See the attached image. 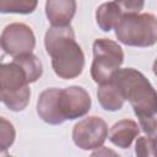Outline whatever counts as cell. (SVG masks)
I'll use <instances>...</instances> for the list:
<instances>
[{"label":"cell","mask_w":157,"mask_h":157,"mask_svg":"<svg viewBox=\"0 0 157 157\" xmlns=\"http://www.w3.org/2000/svg\"><path fill=\"white\" fill-rule=\"evenodd\" d=\"M44 47L52 58V66L56 76L63 80H71L81 75L85 55L70 25L48 28L44 36Z\"/></svg>","instance_id":"6da1fadb"},{"label":"cell","mask_w":157,"mask_h":157,"mask_svg":"<svg viewBox=\"0 0 157 157\" xmlns=\"http://www.w3.org/2000/svg\"><path fill=\"white\" fill-rule=\"evenodd\" d=\"M112 80L118 85L139 119L157 113V91L141 71L134 67L119 69Z\"/></svg>","instance_id":"7a4b0ae2"},{"label":"cell","mask_w":157,"mask_h":157,"mask_svg":"<svg viewBox=\"0 0 157 157\" xmlns=\"http://www.w3.org/2000/svg\"><path fill=\"white\" fill-rule=\"evenodd\" d=\"M29 82L25 70L15 60L4 63L0 67L1 102L12 112L23 110L31 98Z\"/></svg>","instance_id":"3957f363"},{"label":"cell","mask_w":157,"mask_h":157,"mask_svg":"<svg viewBox=\"0 0 157 157\" xmlns=\"http://www.w3.org/2000/svg\"><path fill=\"white\" fill-rule=\"evenodd\" d=\"M114 29L117 39L128 47L147 48L157 43V17L150 12L126 15Z\"/></svg>","instance_id":"277c9868"},{"label":"cell","mask_w":157,"mask_h":157,"mask_svg":"<svg viewBox=\"0 0 157 157\" xmlns=\"http://www.w3.org/2000/svg\"><path fill=\"white\" fill-rule=\"evenodd\" d=\"M93 61L91 65V77L98 85L109 82L124 61L121 47L108 38H98L93 42Z\"/></svg>","instance_id":"5b68a950"},{"label":"cell","mask_w":157,"mask_h":157,"mask_svg":"<svg viewBox=\"0 0 157 157\" xmlns=\"http://www.w3.org/2000/svg\"><path fill=\"white\" fill-rule=\"evenodd\" d=\"M108 137L107 123L97 115H91L77 121L72 129L74 144L85 151L96 150L103 146Z\"/></svg>","instance_id":"8992f818"},{"label":"cell","mask_w":157,"mask_h":157,"mask_svg":"<svg viewBox=\"0 0 157 157\" xmlns=\"http://www.w3.org/2000/svg\"><path fill=\"white\" fill-rule=\"evenodd\" d=\"M1 49L12 58L32 53L36 47V37L32 28L21 22L7 25L1 33Z\"/></svg>","instance_id":"52a82bcc"},{"label":"cell","mask_w":157,"mask_h":157,"mask_svg":"<svg viewBox=\"0 0 157 157\" xmlns=\"http://www.w3.org/2000/svg\"><path fill=\"white\" fill-rule=\"evenodd\" d=\"M91 104L88 92L81 86H70L59 92L58 108L65 121L85 117L90 112Z\"/></svg>","instance_id":"ba28073f"},{"label":"cell","mask_w":157,"mask_h":157,"mask_svg":"<svg viewBox=\"0 0 157 157\" xmlns=\"http://www.w3.org/2000/svg\"><path fill=\"white\" fill-rule=\"evenodd\" d=\"M60 88L52 87L44 90L37 101V114L47 124L60 125L65 120L63 119L58 108V97Z\"/></svg>","instance_id":"9c48e42d"},{"label":"cell","mask_w":157,"mask_h":157,"mask_svg":"<svg viewBox=\"0 0 157 157\" xmlns=\"http://www.w3.org/2000/svg\"><path fill=\"white\" fill-rule=\"evenodd\" d=\"M76 0H47L45 16L52 26H69L76 13Z\"/></svg>","instance_id":"30bf717a"},{"label":"cell","mask_w":157,"mask_h":157,"mask_svg":"<svg viewBox=\"0 0 157 157\" xmlns=\"http://www.w3.org/2000/svg\"><path fill=\"white\" fill-rule=\"evenodd\" d=\"M140 126L131 119H121L115 123L108 131L109 141L120 148H129L132 141L140 134Z\"/></svg>","instance_id":"8fae6325"},{"label":"cell","mask_w":157,"mask_h":157,"mask_svg":"<svg viewBox=\"0 0 157 157\" xmlns=\"http://www.w3.org/2000/svg\"><path fill=\"white\" fill-rule=\"evenodd\" d=\"M97 98L101 107L108 112H117L121 109L125 102L120 88L113 80L99 85L97 90Z\"/></svg>","instance_id":"7c38bea8"},{"label":"cell","mask_w":157,"mask_h":157,"mask_svg":"<svg viewBox=\"0 0 157 157\" xmlns=\"http://www.w3.org/2000/svg\"><path fill=\"white\" fill-rule=\"evenodd\" d=\"M123 17L124 15L114 0L102 4L96 11V22L104 32L114 29Z\"/></svg>","instance_id":"4fadbf2b"},{"label":"cell","mask_w":157,"mask_h":157,"mask_svg":"<svg viewBox=\"0 0 157 157\" xmlns=\"http://www.w3.org/2000/svg\"><path fill=\"white\" fill-rule=\"evenodd\" d=\"M12 60H15L17 64H20L21 67L25 70L29 83L36 82L43 74L42 63L38 59V56H36L33 53H26V54L17 55Z\"/></svg>","instance_id":"5bb4252c"},{"label":"cell","mask_w":157,"mask_h":157,"mask_svg":"<svg viewBox=\"0 0 157 157\" xmlns=\"http://www.w3.org/2000/svg\"><path fill=\"white\" fill-rule=\"evenodd\" d=\"M38 5V0H0L1 13H32Z\"/></svg>","instance_id":"9a60e30c"},{"label":"cell","mask_w":157,"mask_h":157,"mask_svg":"<svg viewBox=\"0 0 157 157\" xmlns=\"http://www.w3.org/2000/svg\"><path fill=\"white\" fill-rule=\"evenodd\" d=\"M16 131L13 125L5 118H0V150L5 152L15 142Z\"/></svg>","instance_id":"2e32d148"},{"label":"cell","mask_w":157,"mask_h":157,"mask_svg":"<svg viewBox=\"0 0 157 157\" xmlns=\"http://www.w3.org/2000/svg\"><path fill=\"white\" fill-rule=\"evenodd\" d=\"M135 153L137 156H155L153 139L150 136H140L135 142Z\"/></svg>","instance_id":"e0dca14e"},{"label":"cell","mask_w":157,"mask_h":157,"mask_svg":"<svg viewBox=\"0 0 157 157\" xmlns=\"http://www.w3.org/2000/svg\"><path fill=\"white\" fill-rule=\"evenodd\" d=\"M114 1L118 4L124 16L140 13L145 5V0H114Z\"/></svg>","instance_id":"ac0fdd59"},{"label":"cell","mask_w":157,"mask_h":157,"mask_svg":"<svg viewBox=\"0 0 157 157\" xmlns=\"http://www.w3.org/2000/svg\"><path fill=\"white\" fill-rule=\"evenodd\" d=\"M139 121H140V128L147 136L150 137L157 136V113L147 118H141L139 119Z\"/></svg>","instance_id":"d6986e66"},{"label":"cell","mask_w":157,"mask_h":157,"mask_svg":"<svg viewBox=\"0 0 157 157\" xmlns=\"http://www.w3.org/2000/svg\"><path fill=\"white\" fill-rule=\"evenodd\" d=\"M153 139V148H155V156H157V136L152 137Z\"/></svg>","instance_id":"ffe728a7"},{"label":"cell","mask_w":157,"mask_h":157,"mask_svg":"<svg viewBox=\"0 0 157 157\" xmlns=\"http://www.w3.org/2000/svg\"><path fill=\"white\" fill-rule=\"evenodd\" d=\"M152 70H153V74L157 76V58H156V60L153 61V65H152Z\"/></svg>","instance_id":"44dd1931"}]
</instances>
